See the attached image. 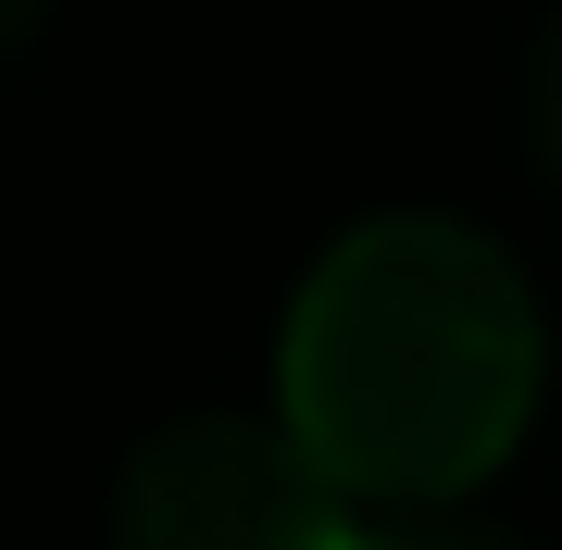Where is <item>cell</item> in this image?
<instances>
[{
    "instance_id": "2",
    "label": "cell",
    "mask_w": 562,
    "mask_h": 550,
    "mask_svg": "<svg viewBox=\"0 0 562 550\" xmlns=\"http://www.w3.org/2000/svg\"><path fill=\"white\" fill-rule=\"evenodd\" d=\"M113 550H375L350 501L313 475V450L250 413L162 426L113 489Z\"/></svg>"
},
{
    "instance_id": "1",
    "label": "cell",
    "mask_w": 562,
    "mask_h": 550,
    "mask_svg": "<svg viewBox=\"0 0 562 550\" xmlns=\"http://www.w3.org/2000/svg\"><path fill=\"white\" fill-rule=\"evenodd\" d=\"M538 288L462 213H375L301 276L276 338V426L313 475L362 501L438 513L513 463L538 413Z\"/></svg>"
},
{
    "instance_id": "5",
    "label": "cell",
    "mask_w": 562,
    "mask_h": 550,
    "mask_svg": "<svg viewBox=\"0 0 562 550\" xmlns=\"http://www.w3.org/2000/svg\"><path fill=\"white\" fill-rule=\"evenodd\" d=\"M25 25H38V0H0V63L25 50Z\"/></svg>"
},
{
    "instance_id": "4",
    "label": "cell",
    "mask_w": 562,
    "mask_h": 550,
    "mask_svg": "<svg viewBox=\"0 0 562 550\" xmlns=\"http://www.w3.org/2000/svg\"><path fill=\"white\" fill-rule=\"evenodd\" d=\"M538 125H550V164H562V38H550V63H538Z\"/></svg>"
},
{
    "instance_id": "3",
    "label": "cell",
    "mask_w": 562,
    "mask_h": 550,
    "mask_svg": "<svg viewBox=\"0 0 562 550\" xmlns=\"http://www.w3.org/2000/svg\"><path fill=\"white\" fill-rule=\"evenodd\" d=\"M375 550H513V538H475V526H413V538H375Z\"/></svg>"
}]
</instances>
